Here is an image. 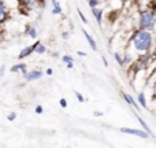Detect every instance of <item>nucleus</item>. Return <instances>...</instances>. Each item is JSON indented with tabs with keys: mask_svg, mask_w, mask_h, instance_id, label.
Segmentation results:
<instances>
[{
	"mask_svg": "<svg viewBox=\"0 0 156 148\" xmlns=\"http://www.w3.org/2000/svg\"><path fill=\"white\" fill-rule=\"evenodd\" d=\"M138 102H140V104L143 106V107H147V103H145V96H144V93H140V95H138Z\"/></svg>",
	"mask_w": 156,
	"mask_h": 148,
	"instance_id": "obj_14",
	"label": "nucleus"
},
{
	"mask_svg": "<svg viewBox=\"0 0 156 148\" xmlns=\"http://www.w3.org/2000/svg\"><path fill=\"white\" fill-rule=\"evenodd\" d=\"M94 115H96V117H100V115H103V113H100V111H96V113H94Z\"/></svg>",
	"mask_w": 156,
	"mask_h": 148,
	"instance_id": "obj_28",
	"label": "nucleus"
},
{
	"mask_svg": "<svg viewBox=\"0 0 156 148\" xmlns=\"http://www.w3.org/2000/svg\"><path fill=\"white\" fill-rule=\"evenodd\" d=\"M137 118H138V121H140V124H141V125H143V128H144V129H145V130H147V132H148V135H152V132H151V130H149V128H148V126H147V124H145V122H144V121H143V119H141V118H140V117H137Z\"/></svg>",
	"mask_w": 156,
	"mask_h": 148,
	"instance_id": "obj_16",
	"label": "nucleus"
},
{
	"mask_svg": "<svg viewBox=\"0 0 156 148\" xmlns=\"http://www.w3.org/2000/svg\"><path fill=\"white\" fill-rule=\"evenodd\" d=\"M155 54H156V48H155Z\"/></svg>",
	"mask_w": 156,
	"mask_h": 148,
	"instance_id": "obj_33",
	"label": "nucleus"
},
{
	"mask_svg": "<svg viewBox=\"0 0 156 148\" xmlns=\"http://www.w3.org/2000/svg\"><path fill=\"white\" fill-rule=\"evenodd\" d=\"M10 71H12V73H23V75L27 73L26 71V65L25 63H16V65H14L10 69Z\"/></svg>",
	"mask_w": 156,
	"mask_h": 148,
	"instance_id": "obj_7",
	"label": "nucleus"
},
{
	"mask_svg": "<svg viewBox=\"0 0 156 148\" xmlns=\"http://www.w3.org/2000/svg\"><path fill=\"white\" fill-rule=\"evenodd\" d=\"M36 113L43 114V106H36Z\"/></svg>",
	"mask_w": 156,
	"mask_h": 148,
	"instance_id": "obj_23",
	"label": "nucleus"
},
{
	"mask_svg": "<svg viewBox=\"0 0 156 148\" xmlns=\"http://www.w3.org/2000/svg\"><path fill=\"white\" fill-rule=\"evenodd\" d=\"M92 14H93V16L96 18L97 23L101 26V23H103V10H100V8L94 7V8H92Z\"/></svg>",
	"mask_w": 156,
	"mask_h": 148,
	"instance_id": "obj_8",
	"label": "nucleus"
},
{
	"mask_svg": "<svg viewBox=\"0 0 156 148\" xmlns=\"http://www.w3.org/2000/svg\"><path fill=\"white\" fill-rule=\"evenodd\" d=\"M140 29L143 30H152L156 25V16L151 11H143L140 14Z\"/></svg>",
	"mask_w": 156,
	"mask_h": 148,
	"instance_id": "obj_2",
	"label": "nucleus"
},
{
	"mask_svg": "<svg viewBox=\"0 0 156 148\" xmlns=\"http://www.w3.org/2000/svg\"><path fill=\"white\" fill-rule=\"evenodd\" d=\"M122 132L123 133H129V135H134V136H138V137H143V139H147L148 135L143 130H137V129H129V128H122Z\"/></svg>",
	"mask_w": 156,
	"mask_h": 148,
	"instance_id": "obj_6",
	"label": "nucleus"
},
{
	"mask_svg": "<svg viewBox=\"0 0 156 148\" xmlns=\"http://www.w3.org/2000/svg\"><path fill=\"white\" fill-rule=\"evenodd\" d=\"M10 18V11L5 4L4 0H0V25H3L7 19Z\"/></svg>",
	"mask_w": 156,
	"mask_h": 148,
	"instance_id": "obj_4",
	"label": "nucleus"
},
{
	"mask_svg": "<svg viewBox=\"0 0 156 148\" xmlns=\"http://www.w3.org/2000/svg\"><path fill=\"white\" fill-rule=\"evenodd\" d=\"M36 54H38V55H43V54H45V52H47V47L45 45H44V44H38V45H37V48H36Z\"/></svg>",
	"mask_w": 156,
	"mask_h": 148,
	"instance_id": "obj_11",
	"label": "nucleus"
},
{
	"mask_svg": "<svg viewBox=\"0 0 156 148\" xmlns=\"http://www.w3.org/2000/svg\"><path fill=\"white\" fill-rule=\"evenodd\" d=\"M123 97H125V100H127V103H129V104H133V106H134L136 108H138L137 103H136L134 100H133L132 97H130V96H129V95H127V93H123Z\"/></svg>",
	"mask_w": 156,
	"mask_h": 148,
	"instance_id": "obj_13",
	"label": "nucleus"
},
{
	"mask_svg": "<svg viewBox=\"0 0 156 148\" xmlns=\"http://www.w3.org/2000/svg\"><path fill=\"white\" fill-rule=\"evenodd\" d=\"M103 62H104V65H105V66H108V63H107V59H105L104 56H103Z\"/></svg>",
	"mask_w": 156,
	"mask_h": 148,
	"instance_id": "obj_29",
	"label": "nucleus"
},
{
	"mask_svg": "<svg viewBox=\"0 0 156 148\" xmlns=\"http://www.w3.org/2000/svg\"><path fill=\"white\" fill-rule=\"evenodd\" d=\"M38 44H40V41L37 40L34 44H32V45H27V47H25L23 49H21V52L18 54V59L22 60V59H25V58H29L30 55H32L33 52L36 51V48H37Z\"/></svg>",
	"mask_w": 156,
	"mask_h": 148,
	"instance_id": "obj_3",
	"label": "nucleus"
},
{
	"mask_svg": "<svg viewBox=\"0 0 156 148\" xmlns=\"http://www.w3.org/2000/svg\"><path fill=\"white\" fill-rule=\"evenodd\" d=\"M155 96H156V86H155Z\"/></svg>",
	"mask_w": 156,
	"mask_h": 148,
	"instance_id": "obj_31",
	"label": "nucleus"
},
{
	"mask_svg": "<svg viewBox=\"0 0 156 148\" xmlns=\"http://www.w3.org/2000/svg\"><path fill=\"white\" fill-rule=\"evenodd\" d=\"M62 60L66 63V65H67V63H73V58L69 56V55H65V56L62 58Z\"/></svg>",
	"mask_w": 156,
	"mask_h": 148,
	"instance_id": "obj_19",
	"label": "nucleus"
},
{
	"mask_svg": "<svg viewBox=\"0 0 156 148\" xmlns=\"http://www.w3.org/2000/svg\"><path fill=\"white\" fill-rule=\"evenodd\" d=\"M82 33H83V36H85V38L88 40L89 45L92 47V49H93V51H96V49H97V44H96V41H94V38L92 37V36L89 34V33L86 32V30H82Z\"/></svg>",
	"mask_w": 156,
	"mask_h": 148,
	"instance_id": "obj_9",
	"label": "nucleus"
},
{
	"mask_svg": "<svg viewBox=\"0 0 156 148\" xmlns=\"http://www.w3.org/2000/svg\"><path fill=\"white\" fill-rule=\"evenodd\" d=\"M121 2H123V3H125V2H126V0H121Z\"/></svg>",
	"mask_w": 156,
	"mask_h": 148,
	"instance_id": "obj_32",
	"label": "nucleus"
},
{
	"mask_svg": "<svg viewBox=\"0 0 156 148\" xmlns=\"http://www.w3.org/2000/svg\"><path fill=\"white\" fill-rule=\"evenodd\" d=\"M76 96H77V99L80 100V102H83V96L81 93H78V92H76Z\"/></svg>",
	"mask_w": 156,
	"mask_h": 148,
	"instance_id": "obj_24",
	"label": "nucleus"
},
{
	"mask_svg": "<svg viewBox=\"0 0 156 148\" xmlns=\"http://www.w3.org/2000/svg\"><path fill=\"white\" fill-rule=\"evenodd\" d=\"M15 118H16V114H15V113H10V114L7 115V119H8V121H14Z\"/></svg>",
	"mask_w": 156,
	"mask_h": 148,
	"instance_id": "obj_21",
	"label": "nucleus"
},
{
	"mask_svg": "<svg viewBox=\"0 0 156 148\" xmlns=\"http://www.w3.org/2000/svg\"><path fill=\"white\" fill-rule=\"evenodd\" d=\"M78 55H80V56H86V54L82 52V51H78Z\"/></svg>",
	"mask_w": 156,
	"mask_h": 148,
	"instance_id": "obj_27",
	"label": "nucleus"
},
{
	"mask_svg": "<svg viewBox=\"0 0 156 148\" xmlns=\"http://www.w3.org/2000/svg\"><path fill=\"white\" fill-rule=\"evenodd\" d=\"M54 5V8H52V13L54 14H62V7H60V4L59 3H55V4H52Z\"/></svg>",
	"mask_w": 156,
	"mask_h": 148,
	"instance_id": "obj_12",
	"label": "nucleus"
},
{
	"mask_svg": "<svg viewBox=\"0 0 156 148\" xmlns=\"http://www.w3.org/2000/svg\"><path fill=\"white\" fill-rule=\"evenodd\" d=\"M4 66H2V67H0V75H3V74H4Z\"/></svg>",
	"mask_w": 156,
	"mask_h": 148,
	"instance_id": "obj_26",
	"label": "nucleus"
},
{
	"mask_svg": "<svg viewBox=\"0 0 156 148\" xmlns=\"http://www.w3.org/2000/svg\"><path fill=\"white\" fill-rule=\"evenodd\" d=\"M133 45L137 51H149V48L152 47V34L149 33V30L140 29L138 32H136L134 36H133Z\"/></svg>",
	"mask_w": 156,
	"mask_h": 148,
	"instance_id": "obj_1",
	"label": "nucleus"
},
{
	"mask_svg": "<svg viewBox=\"0 0 156 148\" xmlns=\"http://www.w3.org/2000/svg\"><path fill=\"white\" fill-rule=\"evenodd\" d=\"M59 102H60V106H62L63 108H66V107H67V102H66V99H60Z\"/></svg>",
	"mask_w": 156,
	"mask_h": 148,
	"instance_id": "obj_22",
	"label": "nucleus"
},
{
	"mask_svg": "<svg viewBox=\"0 0 156 148\" xmlns=\"http://www.w3.org/2000/svg\"><path fill=\"white\" fill-rule=\"evenodd\" d=\"M41 77H43V71L41 70H32L25 74L26 81H36V80H40Z\"/></svg>",
	"mask_w": 156,
	"mask_h": 148,
	"instance_id": "obj_5",
	"label": "nucleus"
},
{
	"mask_svg": "<svg viewBox=\"0 0 156 148\" xmlns=\"http://www.w3.org/2000/svg\"><path fill=\"white\" fill-rule=\"evenodd\" d=\"M88 3H89V7L90 8H94V7H97V5L100 4L99 0H88Z\"/></svg>",
	"mask_w": 156,
	"mask_h": 148,
	"instance_id": "obj_15",
	"label": "nucleus"
},
{
	"mask_svg": "<svg viewBox=\"0 0 156 148\" xmlns=\"http://www.w3.org/2000/svg\"><path fill=\"white\" fill-rule=\"evenodd\" d=\"M47 75H52V73H54V71H52V69H47Z\"/></svg>",
	"mask_w": 156,
	"mask_h": 148,
	"instance_id": "obj_25",
	"label": "nucleus"
},
{
	"mask_svg": "<svg viewBox=\"0 0 156 148\" xmlns=\"http://www.w3.org/2000/svg\"><path fill=\"white\" fill-rule=\"evenodd\" d=\"M77 13H78V15H80V18L82 19V22H83V23H88V19L85 18V15H83V14H82V11H81L80 8H77Z\"/></svg>",
	"mask_w": 156,
	"mask_h": 148,
	"instance_id": "obj_18",
	"label": "nucleus"
},
{
	"mask_svg": "<svg viewBox=\"0 0 156 148\" xmlns=\"http://www.w3.org/2000/svg\"><path fill=\"white\" fill-rule=\"evenodd\" d=\"M125 59H123V65H127V63H130L132 62V56L130 55H126V56H123Z\"/></svg>",
	"mask_w": 156,
	"mask_h": 148,
	"instance_id": "obj_20",
	"label": "nucleus"
},
{
	"mask_svg": "<svg viewBox=\"0 0 156 148\" xmlns=\"http://www.w3.org/2000/svg\"><path fill=\"white\" fill-rule=\"evenodd\" d=\"M26 36L32 38H37V30L34 26H27L26 27Z\"/></svg>",
	"mask_w": 156,
	"mask_h": 148,
	"instance_id": "obj_10",
	"label": "nucleus"
},
{
	"mask_svg": "<svg viewBox=\"0 0 156 148\" xmlns=\"http://www.w3.org/2000/svg\"><path fill=\"white\" fill-rule=\"evenodd\" d=\"M67 67L69 69H73V63H67Z\"/></svg>",
	"mask_w": 156,
	"mask_h": 148,
	"instance_id": "obj_30",
	"label": "nucleus"
},
{
	"mask_svg": "<svg viewBox=\"0 0 156 148\" xmlns=\"http://www.w3.org/2000/svg\"><path fill=\"white\" fill-rule=\"evenodd\" d=\"M114 56H115L116 62H118L119 65H121V66H123V59H122V56H121V55L118 54V52H115V54H114Z\"/></svg>",
	"mask_w": 156,
	"mask_h": 148,
	"instance_id": "obj_17",
	"label": "nucleus"
}]
</instances>
